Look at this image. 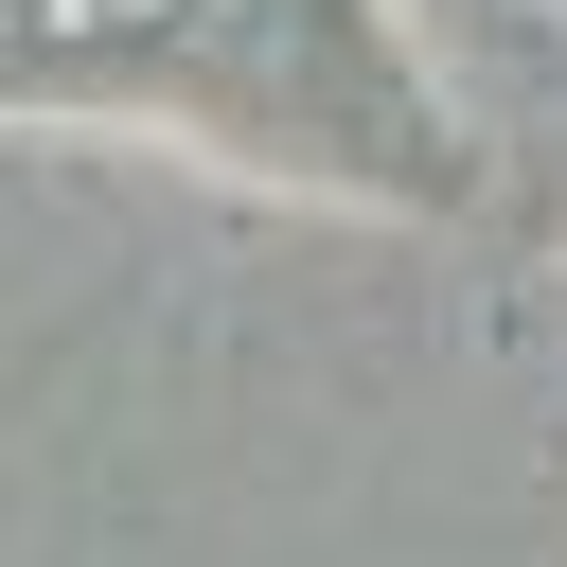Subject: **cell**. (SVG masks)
Listing matches in <instances>:
<instances>
[{
  "instance_id": "6da1fadb",
  "label": "cell",
  "mask_w": 567,
  "mask_h": 567,
  "mask_svg": "<svg viewBox=\"0 0 567 567\" xmlns=\"http://www.w3.org/2000/svg\"><path fill=\"white\" fill-rule=\"evenodd\" d=\"M532 18H567V0H532Z\"/></svg>"
}]
</instances>
